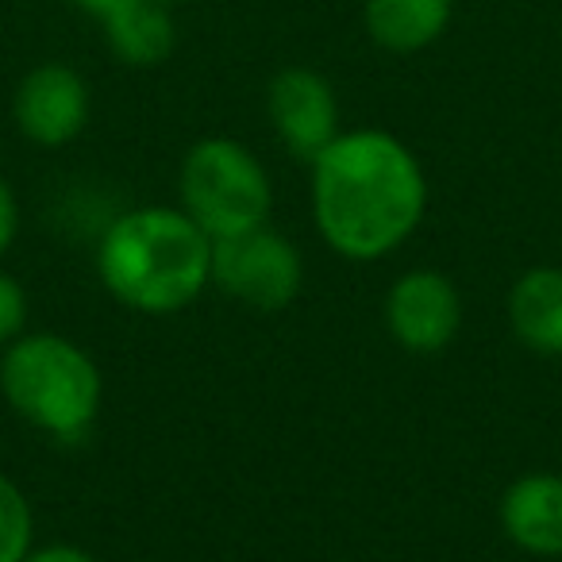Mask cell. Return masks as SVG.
Returning a JSON list of instances; mask_svg holds the SVG:
<instances>
[{
  "label": "cell",
  "mask_w": 562,
  "mask_h": 562,
  "mask_svg": "<svg viewBox=\"0 0 562 562\" xmlns=\"http://www.w3.org/2000/svg\"><path fill=\"white\" fill-rule=\"evenodd\" d=\"M35 547V513L27 493L0 474V562H24Z\"/></svg>",
  "instance_id": "4fadbf2b"
},
{
  "label": "cell",
  "mask_w": 562,
  "mask_h": 562,
  "mask_svg": "<svg viewBox=\"0 0 562 562\" xmlns=\"http://www.w3.org/2000/svg\"><path fill=\"white\" fill-rule=\"evenodd\" d=\"M270 124L281 135V143L297 158L313 162L324 147L339 135V101L328 78L308 66H290L270 81L266 93Z\"/></svg>",
  "instance_id": "ba28073f"
},
{
  "label": "cell",
  "mask_w": 562,
  "mask_h": 562,
  "mask_svg": "<svg viewBox=\"0 0 562 562\" xmlns=\"http://www.w3.org/2000/svg\"><path fill=\"white\" fill-rule=\"evenodd\" d=\"M20 235V201H16V189L9 186V178L0 173V255L16 243Z\"/></svg>",
  "instance_id": "9a60e30c"
},
{
  "label": "cell",
  "mask_w": 562,
  "mask_h": 562,
  "mask_svg": "<svg viewBox=\"0 0 562 562\" xmlns=\"http://www.w3.org/2000/svg\"><path fill=\"white\" fill-rule=\"evenodd\" d=\"M367 32L393 55L424 50L451 24V0H367Z\"/></svg>",
  "instance_id": "8fae6325"
},
{
  "label": "cell",
  "mask_w": 562,
  "mask_h": 562,
  "mask_svg": "<svg viewBox=\"0 0 562 562\" xmlns=\"http://www.w3.org/2000/svg\"><path fill=\"white\" fill-rule=\"evenodd\" d=\"M162 4H170V0H162Z\"/></svg>",
  "instance_id": "ac0fdd59"
},
{
  "label": "cell",
  "mask_w": 562,
  "mask_h": 562,
  "mask_svg": "<svg viewBox=\"0 0 562 562\" xmlns=\"http://www.w3.org/2000/svg\"><path fill=\"white\" fill-rule=\"evenodd\" d=\"M385 328L408 355H439L462 331V293L439 270H408L385 293Z\"/></svg>",
  "instance_id": "8992f818"
},
{
  "label": "cell",
  "mask_w": 562,
  "mask_h": 562,
  "mask_svg": "<svg viewBox=\"0 0 562 562\" xmlns=\"http://www.w3.org/2000/svg\"><path fill=\"white\" fill-rule=\"evenodd\" d=\"M0 393L55 443H81L101 413V367L58 331H24L0 351Z\"/></svg>",
  "instance_id": "3957f363"
},
{
  "label": "cell",
  "mask_w": 562,
  "mask_h": 562,
  "mask_svg": "<svg viewBox=\"0 0 562 562\" xmlns=\"http://www.w3.org/2000/svg\"><path fill=\"white\" fill-rule=\"evenodd\" d=\"M89 86L74 66L43 63L20 81L12 116L35 147H66L74 143L89 124Z\"/></svg>",
  "instance_id": "52a82bcc"
},
{
  "label": "cell",
  "mask_w": 562,
  "mask_h": 562,
  "mask_svg": "<svg viewBox=\"0 0 562 562\" xmlns=\"http://www.w3.org/2000/svg\"><path fill=\"white\" fill-rule=\"evenodd\" d=\"M24 562H97V554L78 543H43L32 547Z\"/></svg>",
  "instance_id": "2e32d148"
},
{
  "label": "cell",
  "mask_w": 562,
  "mask_h": 562,
  "mask_svg": "<svg viewBox=\"0 0 562 562\" xmlns=\"http://www.w3.org/2000/svg\"><path fill=\"white\" fill-rule=\"evenodd\" d=\"M212 285L258 313H278L297 301L305 285V258L290 235L270 224L212 239Z\"/></svg>",
  "instance_id": "5b68a950"
},
{
  "label": "cell",
  "mask_w": 562,
  "mask_h": 562,
  "mask_svg": "<svg viewBox=\"0 0 562 562\" xmlns=\"http://www.w3.org/2000/svg\"><path fill=\"white\" fill-rule=\"evenodd\" d=\"M428 212L424 166L397 135L339 132L313 158V220L321 239L351 262H374L413 239Z\"/></svg>",
  "instance_id": "6da1fadb"
},
{
  "label": "cell",
  "mask_w": 562,
  "mask_h": 562,
  "mask_svg": "<svg viewBox=\"0 0 562 562\" xmlns=\"http://www.w3.org/2000/svg\"><path fill=\"white\" fill-rule=\"evenodd\" d=\"M97 278L132 313L173 316L212 285V239L181 204H139L104 224Z\"/></svg>",
  "instance_id": "7a4b0ae2"
},
{
  "label": "cell",
  "mask_w": 562,
  "mask_h": 562,
  "mask_svg": "<svg viewBox=\"0 0 562 562\" xmlns=\"http://www.w3.org/2000/svg\"><path fill=\"white\" fill-rule=\"evenodd\" d=\"M178 201L209 239H227L270 224L273 186L258 155L239 139L209 135L181 158Z\"/></svg>",
  "instance_id": "277c9868"
},
{
  "label": "cell",
  "mask_w": 562,
  "mask_h": 562,
  "mask_svg": "<svg viewBox=\"0 0 562 562\" xmlns=\"http://www.w3.org/2000/svg\"><path fill=\"white\" fill-rule=\"evenodd\" d=\"M109 47L127 66H158L173 50V20L162 0H127L124 9L104 16Z\"/></svg>",
  "instance_id": "7c38bea8"
},
{
  "label": "cell",
  "mask_w": 562,
  "mask_h": 562,
  "mask_svg": "<svg viewBox=\"0 0 562 562\" xmlns=\"http://www.w3.org/2000/svg\"><path fill=\"white\" fill-rule=\"evenodd\" d=\"M497 513L513 547L536 559L562 554V474H551V470L520 474L505 490Z\"/></svg>",
  "instance_id": "9c48e42d"
},
{
  "label": "cell",
  "mask_w": 562,
  "mask_h": 562,
  "mask_svg": "<svg viewBox=\"0 0 562 562\" xmlns=\"http://www.w3.org/2000/svg\"><path fill=\"white\" fill-rule=\"evenodd\" d=\"M27 313H32V301H27L24 281L16 273L0 270V351L27 331Z\"/></svg>",
  "instance_id": "5bb4252c"
},
{
  "label": "cell",
  "mask_w": 562,
  "mask_h": 562,
  "mask_svg": "<svg viewBox=\"0 0 562 562\" xmlns=\"http://www.w3.org/2000/svg\"><path fill=\"white\" fill-rule=\"evenodd\" d=\"M78 4L89 12V16H101L104 20V16H112L116 9H124L127 0H78Z\"/></svg>",
  "instance_id": "e0dca14e"
},
{
  "label": "cell",
  "mask_w": 562,
  "mask_h": 562,
  "mask_svg": "<svg viewBox=\"0 0 562 562\" xmlns=\"http://www.w3.org/2000/svg\"><path fill=\"white\" fill-rule=\"evenodd\" d=\"M508 324L531 355L562 359V266H531L513 281Z\"/></svg>",
  "instance_id": "30bf717a"
}]
</instances>
